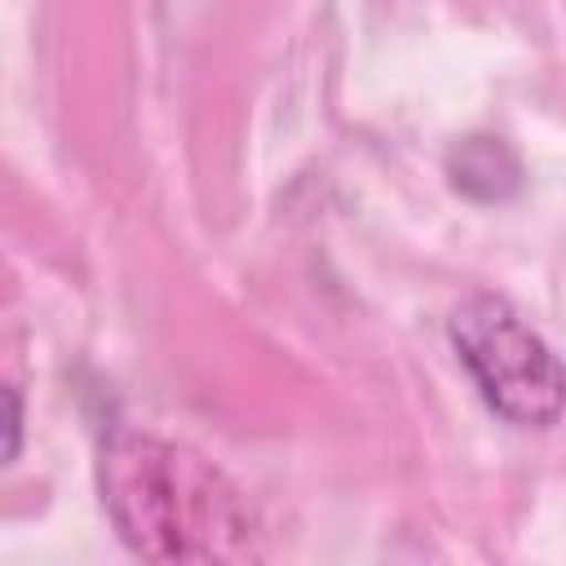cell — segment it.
Wrapping results in <instances>:
<instances>
[{
    "mask_svg": "<svg viewBox=\"0 0 566 566\" xmlns=\"http://www.w3.org/2000/svg\"><path fill=\"white\" fill-rule=\"evenodd\" d=\"M102 504L119 539L150 562L256 557V517L243 491L195 447L150 429H115L97 460Z\"/></svg>",
    "mask_w": 566,
    "mask_h": 566,
    "instance_id": "obj_1",
    "label": "cell"
},
{
    "mask_svg": "<svg viewBox=\"0 0 566 566\" xmlns=\"http://www.w3.org/2000/svg\"><path fill=\"white\" fill-rule=\"evenodd\" d=\"M447 336L482 402L509 424L548 429L566 411V367L509 296H464L447 318Z\"/></svg>",
    "mask_w": 566,
    "mask_h": 566,
    "instance_id": "obj_2",
    "label": "cell"
},
{
    "mask_svg": "<svg viewBox=\"0 0 566 566\" xmlns=\"http://www.w3.org/2000/svg\"><path fill=\"white\" fill-rule=\"evenodd\" d=\"M447 177L460 195L482 199V203H500V199H513L522 190V159L513 155L509 142L473 133L447 150Z\"/></svg>",
    "mask_w": 566,
    "mask_h": 566,
    "instance_id": "obj_3",
    "label": "cell"
},
{
    "mask_svg": "<svg viewBox=\"0 0 566 566\" xmlns=\"http://www.w3.org/2000/svg\"><path fill=\"white\" fill-rule=\"evenodd\" d=\"M18 438H22V402H18V389L4 385V464H13Z\"/></svg>",
    "mask_w": 566,
    "mask_h": 566,
    "instance_id": "obj_4",
    "label": "cell"
}]
</instances>
